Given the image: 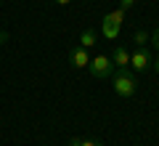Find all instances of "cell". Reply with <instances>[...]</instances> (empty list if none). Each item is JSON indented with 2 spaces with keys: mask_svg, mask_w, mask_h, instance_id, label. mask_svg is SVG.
I'll list each match as a JSON object with an SVG mask.
<instances>
[{
  "mask_svg": "<svg viewBox=\"0 0 159 146\" xmlns=\"http://www.w3.org/2000/svg\"><path fill=\"white\" fill-rule=\"evenodd\" d=\"M133 40H135L138 48H146V45H148V32H146V29H138V32L133 35Z\"/></svg>",
  "mask_w": 159,
  "mask_h": 146,
  "instance_id": "9",
  "label": "cell"
},
{
  "mask_svg": "<svg viewBox=\"0 0 159 146\" xmlns=\"http://www.w3.org/2000/svg\"><path fill=\"white\" fill-rule=\"evenodd\" d=\"M69 61H72L74 69H85L88 64H90V53H88V48H82V45L72 48V53H69Z\"/></svg>",
  "mask_w": 159,
  "mask_h": 146,
  "instance_id": "4",
  "label": "cell"
},
{
  "mask_svg": "<svg viewBox=\"0 0 159 146\" xmlns=\"http://www.w3.org/2000/svg\"><path fill=\"white\" fill-rule=\"evenodd\" d=\"M151 67H154V72L159 74V56H157V59H154V61H151Z\"/></svg>",
  "mask_w": 159,
  "mask_h": 146,
  "instance_id": "13",
  "label": "cell"
},
{
  "mask_svg": "<svg viewBox=\"0 0 159 146\" xmlns=\"http://www.w3.org/2000/svg\"><path fill=\"white\" fill-rule=\"evenodd\" d=\"M135 6V0H119V8H122V11H127V8H133Z\"/></svg>",
  "mask_w": 159,
  "mask_h": 146,
  "instance_id": "11",
  "label": "cell"
},
{
  "mask_svg": "<svg viewBox=\"0 0 159 146\" xmlns=\"http://www.w3.org/2000/svg\"><path fill=\"white\" fill-rule=\"evenodd\" d=\"M53 3H58V6H69L72 0H53Z\"/></svg>",
  "mask_w": 159,
  "mask_h": 146,
  "instance_id": "16",
  "label": "cell"
},
{
  "mask_svg": "<svg viewBox=\"0 0 159 146\" xmlns=\"http://www.w3.org/2000/svg\"><path fill=\"white\" fill-rule=\"evenodd\" d=\"M151 61H154V56H151L148 48H138V51H133V56H130V67L135 69V72H146V69L151 67Z\"/></svg>",
  "mask_w": 159,
  "mask_h": 146,
  "instance_id": "3",
  "label": "cell"
},
{
  "mask_svg": "<svg viewBox=\"0 0 159 146\" xmlns=\"http://www.w3.org/2000/svg\"><path fill=\"white\" fill-rule=\"evenodd\" d=\"M106 19H109V21H114L117 27H122V24H125V11H122V8H114L111 13H106Z\"/></svg>",
  "mask_w": 159,
  "mask_h": 146,
  "instance_id": "8",
  "label": "cell"
},
{
  "mask_svg": "<svg viewBox=\"0 0 159 146\" xmlns=\"http://www.w3.org/2000/svg\"><path fill=\"white\" fill-rule=\"evenodd\" d=\"M80 146H103L101 141H80Z\"/></svg>",
  "mask_w": 159,
  "mask_h": 146,
  "instance_id": "12",
  "label": "cell"
},
{
  "mask_svg": "<svg viewBox=\"0 0 159 146\" xmlns=\"http://www.w3.org/2000/svg\"><path fill=\"white\" fill-rule=\"evenodd\" d=\"M8 37H11L8 32H0V43H8Z\"/></svg>",
  "mask_w": 159,
  "mask_h": 146,
  "instance_id": "15",
  "label": "cell"
},
{
  "mask_svg": "<svg viewBox=\"0 0 159 146\" xmlns=\"http://www.w3.org/2000/svg\"><path fill=\"white\" fill-rule=\"evenodd\" d=\"M109 59H111L114 69H130V51H127V48H122V45H117Z\"/></svg>",
  "mask_w": 159,
  "mask_h": 146,
  "instance_id": "5",
  "label": "cell"
},
{
  "mask_svg": "<svg viewBox=\"0 0 159 146\" xmlns=\"http://www.w3.org/2000/svg\"><path fill=\"white\" fill-rule=\"evenodd\" d=\"M80 141H82V138H69V144H66V146H80Z\"/></svg>",
  "mask_w": 159,
  "mask_h": 146,
  "instance_id": "14",
  "label": "cell"
},
{
  "mask_svg": "<svg viewBox=\"0 0 159 146\" xmlns=\"http://www.w3.org/2000/svg\"><path fill=\"white\" fill-rule=\"evenodd\" d=\"M0 6H3V0H0Z\"/></svg>",
  "mask_w": 159,
  "mask_h": 146,
  "instance_id": "17",
  "label": "cell"
},
{
  "mask_svg": "<svg viewBox=\"0 0 159 146\" xmlns=\"http://www.w3.org/2000/svg\"><path fill=\"white\" fill-rule=\"evenodd\" d=\"M119 29H122V27H117L114 21H109V19L103 16V21H101V32H103V37H106V40H117V37H119Z\"/></svg>",
  "mask_w": 159,
  "mask_h": 146,
  "instance_id": "6",
  "label": "cell"
},
{
  "mask_svg": "<svg viewBox=\"0 0 159 146\" xmlns=\"http://www.w3.org/2000/svg\"><path fill=\"white\" fill-rule=\"evenodd\" d=\"M88 67H90V74H93L96 80H109V77H111L114 64H111V59H109V56L98 53L96 59H90V64H88Z\"/></svg>",
  "mask_w": 159,
  "mask_h": 146,
  "instance_id": "2",
  "label": "cell"
},
{
  "mask_svg": "<svg viewBox=\"0 0 159 146\" xmlns=\"http://www.w3.org/2000/svg\"><path fill=\"white\" fill-rule=\"evenodd\" d=\"M96 40H98V35H96V29H82V35H80V45L82 48H93L96 45Z\"/></svg>",
  "mask_w": 159,
  "mask_h": 146,
  "instance_id": "7",
  "label": "cell"
},
{
  "mask_svg": "<svg viewBox=\"0 0 159 146\" xmlns=\"http://www.w3.org/2000/svg\"><path fill=\"white\" fill-rule=\"evenodd\" d=\"M148 40H151V43H154V48H157V51H159V27L154 29L151 35H148Z\"/></svg>",
  "mask_w": 159,
  "mask_h": 146,
  "instance_id": "10",
  "label": "cell"
},
{
  "mask_svg": "<svg viewBox=\"0 0 159 146\" xmlns=\"http://www.w3.org/2000/svg\"><path fill=\"white\" fill-rule=\"evenodd\" d=\"M111 88L117 96H122V98H130V96H135L138 90V80L133 77L130 69H117L111 77Z\"/></svg>",
  "mask_w": 159,
  "mask_h": 146,
  "instance_id": "1",
  "label": "cell"
}]
</instances>
